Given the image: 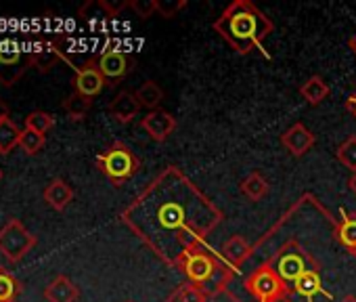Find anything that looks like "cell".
I'll use <instances>...</instances> for the list:
<instances>
[{
    "mask_svg": "<svg viewBox=\"0 0 356 302\" xmlns=\"http://www.w3.org/2000/svg\"><path fill=\"white\" fill-rule=\"evenodd\" d=\"M214 28L241 53L248 55L254 49H260V42L273 32V24L262 15L252 3L237 0L222 17L214 24Z\"/></svg>",
    "mask_w": 356,
    "mask_h": 302,
    "instance_id": "obj_1",
    "label": "cell"
},
{
    "mask_svg": "<svg viewBox=\"0 0 356 302\" xmlns=\"http://www.w3.org/2000/svg\"><path fill=\"white\" fill-rule=\"evenodd\" d=\"M97 168L115 185H124L128 179H132L138 168H140V162L138 158L132 154V149L122 143V141H115L111 143L101 156H97Z\"/></svg>",
    "mask_w": 356,
    "mask_h": 302,
    "instance_id": "obj_2",
    "label": "cell"
},
{
    "mask_svg": "<svg viewBox=\"0 0 356 302\" xmlns=\"http://www.w3.org/2000/svg\"><path fill=\"white\" fill-rule=\"evenodd\" d=\"M36 246V235L19 218H11L0 229V254L11 262H19Z\"/></svg>",
    "mask_w": 356,
    "mask_h": 302,
    "instance_id": "obj_3",
    "label": "cell"
},
{
    "mask_svg": "<svg viewBox=\"0 0 356 302\" xmlns=\"http://www.w3.org/2000/svg\"><path fill=\"white\" fill-rule=\"evenodd\" d=\"M32 67L30 53L24 55L22 47L5 40L0 42V82L5 86H15V82Z\"/></svg>",
    "mask_w": 356,
    "mask_h": 302,
    "instance_id": "obj_4",
    "label": "cell"
},
{
    "mask_svg": "<svg viewBox=\"0 0 356 302\" xmlns=\"http://www.w3.org/2000/svg\"><path fill=\"white\" fill-rule=\"evenodd\" d=\"M220 269L222 264L204 250H191L185 254V260H183V271L189 283H195L200 287H206L220 273Z\"/></svg>",
    "mask_w": 356,
    "mask_h": 302,
    "instance_id": "obj_5",
    "label": "cell"
},
{
    "mask_svg": "<svg viewBox=\"0 0 356 302\" xmlns=\"http://www.w3.org/2000/svg\"><path fill=\"white\" fill-rule=\"evenodd\" d=\"M248 289L254 298L260 302H273L281 296L287 294V285L281 281V277L275 273V269H258L250 279H248Z\"/></svg>",
    "mask_w": 356,
    "mask_h": 302,
    "instance_id": "obj_6",
    "label": "cell"
},
{
    "mask_svg": "<svg viewBox=\"0 0 356 302\" xmlns=\"http://www.w3.org/2000/svg\"><path fill=\"white\" fill-rule=\"evenodd\" d=\"M105 82H107V80H105V76L101 74V70H99V65H97L95 59L86 61L82 67H76V76H74V80H72L74 90L80 93L82 97H88V99L97 97V95L105 88Z\"/></svg>",
    "mask_w": 356,
    "mask_h": 302,
    "instance_id": "obj_7",
    "label": "cell"
},
{
    "mask_svg": "<svg viewBox=\"0 0 356 302\" xmlns=\"http://www.w3.org/2000/svg\"><path fill=\"white\" fill-rule=\"evenodd\" d=\"M140 126L143 130L157 143L170 138L176 130V118L165 111V109H153V111H147L145 118L140 120Z\"/></svg>",
    "mask_w": 356,
    "mask_h": 302,
    "instance_id": "obj_8",
    "label": "cell"
},
{
    "mask_svg": "<svg viewBox=\"0 0 356 302\" xmlns=\"http://www.w3.org/2000/svg\"><path fill=\"white\" fill-rule=\"evenodd\" d=\"M314 134L308 126H304L302 122L289 126L283 134H281V145L289 151L291 156L296 158H302L304 154H308V151L314 147Z\"/></svg>",
    "mask_w": 356,
    "mask_h": 302,
    "instance_id": "obj_9",
    "label": "cell"
},
{
    "mask_svg": "<svg viewBox=\"0 0 356 302\" xmlns=\"http://www.w3.org/2000/svg\"><path fill=\"white\" fill-rule=\"evenodd\" d=\"M97 65H99L101 74L105 76V80H122L130 72L132 61L124 51L109 49V51L101 53V57L97 59Z\"/></svg>",
    "mask_w": 356,
    "mask_h": 302,
    "instance_id": "obj_10",
    "label": "cell"
},
{
    "mask_svg": "<svg viewBox=\"0 0 356 302\" xmlns=\"http://www.w3.org/2000/svg\"><path fill=\"white\" fill-rule=\"evenodd\" d=\"M61 59H63V51L59 42H53V40L36 42L30 51V63L40 74H49Z\"/></svg>",
    "mask_w": 356,
    "mask_h": 302,
    "instance_id": "obj_11",
    "label": "cell"
},
{
    "mask_svg": "<svg viewBox=\"0 0 356 302\" xmlns=\"http://www.w3.org/2000/svg\"><path fill=\"white\" fill-rule=\"evenodd\" d=\"M187 210L181 202H168V204H159L155 208V227L165 229V231H178L187 227Z\"/></svg>",
    "mask_w": 356,
    "mask_h": 302,
    "instance_id": "obj_12",
    "label": "cell"
},
{
    "mask_svg": "<svg viewBox=\"0 0 356 302\" xmlns=\"http://www.w3.org/2000/svg\"><path fill=\"white\" fill-rule=\"evenodd\" d=\"M140 109H143V107L138 105L136 95L130 93V90L118 93V95L111 99V103H109V113H111V118H113L115 122H120V124H130V122L138 116Z\"/></svg>",
    "mask_w": 356,
    "mask_h": 302,
    "instance_id": "obj_13",
    "label": "cell"
},
{
    "mask_svg": "<svg viewBox=\"0 0 356 302\" xmlns=\"http://www.w3.org/2000/svg\"><path fill=\"white\" fill-rule=\"evenodd\" d=\"M306 271H308V269H306V260H304V256L298 254V252H283V254L277 258V262H275V273L281 277L283 283H291V285H293L296 279L302 277Z\"/></svg>",
    "mask_w": 356,
    "mask_h": 302,
    "instance_id": "obj_14",
    "label": "cell"
},
{
    "mask_svg": "<svg viewBox=\"0 0 356 302\" xmlns=\"http://www.w3.org/2000/svg\"><path fill=\"white\" fill-rule=\"evenodd\" d=\"M44 298L49 302H78L80 289H78V285L67 275H57L44 287Z\"/></svg>",
    "mask_w": 356,
    "mask_h": 302,
    "instance_id": "obj_15",
    "label": "cell"
},
{
    "mask_svg": "<svg viewBox=\"0 0 356 302\" xmlns=\"http://www.w3.org/2000/svg\"><path fill=\"white\" fill-rule=\"evenodd\" d=\"M44 200L47 204L57 210V212H63L70 202L74 200V189L63 181V179H53L47 187H44Z\"/></svg>",
    "mask_w": 356,
    "mask_h": 302,
    "instance_id": "obj_16",
    "label": "cell"
},
{
    "mask_svg": "<svg viewBox=\"0 0 356 302\" xmlns=\"http://www.w3.org/2000/svg\"><path fill=\"white\" fill-rule=\"evenodd\" d=\"M329 95H331V88H329V84L321 76H310L300 86V97L306 103H310V105H321Z\"/></svg>",
    "mask_w": 356,
    "mask_h": 302,
    "instance_id": "obj_17",
    "label": "cell"
},
{
    "mask_svg": "<svg viewBox=\"0 0 356 302\" xmlns=\"http://www.w3.org/2000/svg\"><path fill=\"white\" fill-rule=\"evenodd\" d=\"M22 138V130L17 128V124L11 120L9 113L0 116V154L7 156L19 145Z\"/></svg>",
    "mask_w": 356,
    "mask_h": 302,
    "instance_id": "obj_18",
    "label": "cell"
},
{
    "mask_svg": "<svg viewBox=\"0 0 356 302\" xmlns=\"http://www.w3.org/2000/svg\"><path fill=\"white\" fill-rule=\"evenodd\" d=\"M293 289H296L302 298H306L308 302H312V298H314L316 294H325V296H329V294L323 289L321 275H318L314 269H308L302 277H298V279H296V283H293Z\"/></svg>",
    "mask_w": 356,
    "mask_h": 302,
    "instance_id": "obj_19",
    "label": "cell"
},
{
    "mask_svg": "<svg viewBox=\"0 0 356 302\" xmlns=\"http://www.w3.org/2000/svg\"><path fill=\"white\" fill-rule=\"evenodd\" d=\"M134 95H136L138 105L145 107V109H149V111L159 109V103L163 101V88H161L157 82H153V80L143 82V84L136 88Z\"/></svg>",
    "mask_w": 356,
    "mask_h": 302,
    "instance_id": "obj_20",
    "label": "cell"
},
{
    "mask_svg": "<svg viewBox=\"0 0 356 302\" xmlns=\"http://www.w3.org/2000/svg\"><path fill=\"white\" fill-rule=\"evenodd\" d=\"M270 185L268 181L260 175V173H250L243 181H241V193L252 200V202H260L268 196Z\"/></svg>",
    "mask_w": 356,
    "mask_h": 302,
    "instance_id": "obj_21",
    "label": "cell"
},
{
    "mask_svg": "<svg viewBox=\"0 0 356 302\" xmlns=\"http://www.w3.org/2000/svg\"><path fill=\"white\" fill-rule=\"evenodd\" d=\"M250 254H252V248H250V244L245 241V237H241V235H233V237L227 239L225 246H222V256H225L231 264H241Z\"/></svg>",
    "mask_w": 356,
    "mask_h": 302,
    "instance_id": "obj_22",
    "label": "cell"
},
{
    "mask_svg": "<svg viewBox=\"0 0 356 302\" xmlns=\"http://www.w3.org/2000/svg\"><path fill=\"white\" fill-rule=\"evenodd\" d=\"M90 107H92V99H88V97H82L80 93H72L70 97H65V101H63V109H65V113L72 118V120H84L86 118V113L90 111Z\"/></svg>",
    "mask_w": 356,
    "mask_h": 302,
    "instance_id": "obj_23",
    "label": "cell"
},
{
    "mask_svg": "<svg viewBox=\"0 0 356 302\" xmlns=\"http://www.w3.org/2000/svg\"><path fill=\"white\" fill-rule=\"evenodd\" d=\"M337 239L346 250L350 252L356 250V214L343 212V218L337 225Z\"/></svg>",
    "mask_w": 356,
    "mask_h": 302,
    "instance_id": "obj_24",
    "label": "cell"
},
{
    "mask_svg": "<svg viewBox=\"0 0 356 302\" xmlns=\"http://www.w3.org/2000/svg\"><path fill=\"white\" fill-rule=\"evenodd\" d=\"M206 300H208V294L195 283L178 285L168 298V302H206Z\"/></svg>",
    "mask_w": 356,
    "mask_h": 302,
    "instance_id": "obj_25",
    "label": "cell"
},
{
    "mask_svg": "<svg viewBox=\"0 0 356 302\" xmlns=\"http://www.w3.org/2000/svg\"><path fill=\"white\" fill-rule=\"evenodd\" d=\"M44 145H47V136H44V134H40V132H36V130H32V128L22 130L19 147L26 151L28 156H36V154H40V151L44 149Z\"/></svg>",
    "mask_w": 356,
    "mask_h": 302,
    "instance_id": "obj_26",
    "label": "cell"
},
{
    "mask_svg": "<svg viewBox=\"0 0 356 302\" xmlns=\"http://www.w3.org/2000/svg\"><path fill=\"white\" fill-rule=\"evenodd\" d=\"M335 158L339 164H343L352 175L356 173V136H348L335 151Z\"/></svg>",
    "mask_w": 356,
    "mask_h": 302,
    "instance_id": "obj_27",
    "label": "cell"
},
{
    "mask_svg": "<svg viewBox=\"0 0 356 302\" xmlns=\"http://www.w3.org/2000/svg\"><path fill=\"white\" fill-rule=\"evenodd\" d=\"M19 292H22V283L11 273L0 269V302L15 300Z\"/></svg>",
    "mask_w": 356,
    "mask_h": 302,
    "instance_id": "obj_28",
    "label": "cell"
},
{
    "mask_svg": "<svg viewBox=\"0 0 356 302\" xmlns=\"http://www.w3.org/2000/svg\"><path fill=\"white\" fill-rule=\"evenodd\" d=\"M53 126H55V118L51 113H47V111H40V109L32 111L26 118V128H32V130H36L40 134H47Z\"/></svg>",
    "mask_w": 356,
    "mask_h": 302,
    "instance_id": "obj_29",
    "label": "cell"
},
{
    "mask_svg": "<svg viewBox=\"0 0 356 302\" xmlns=\"http://www.w3.org/2000/svg\"><path fill=\"white\" fill-rule=\"evenodd\" d=\"M128 7L136 13V17L149 19L157 13V0H130Z\"/></svg>",
    "mask_w": 356,
    "mask_h": 302,
    "instance_id": "obj_30",
    "label": "cell"
},
{
    "mask_svg": "<svg viewBox=\"0 0 356 302\" xmlns=\"http://www.w3.org/2000/svg\"><path fill=\"white\" fill-rule=\"evenodd\" d=\"M187 7L185 0H157V15L170 19L174 17L178 11H183Z\"/></svg>",
    "mask_w": 356,
    "mask_h": 302,
    "instance_id": "obj_31",
    "label": "cell"
},
{
    "mask_svg": "<svg viewBox=\"0 0 356 302\" xmlns=\"http://www.w3.org/2000/svg\"><path fill=\"white\" fill-rule=\"evenodd\" d=\"M346 107H348V111L356 118V90L348 97V101H346Z\"/></svg>",
    "mask_w": 356,
    "mask_h": 302,
    "instance_id": "obj_32",
    "label": "cell"
},
{
    "mask_svg": "<svg viewBox=\"0 0 356 302\" xmlns=\"http://www.w3.org/2000/svg\"><path fill=\"white\" fill-rule=\"evenodd\" d=\"M348 187H350V191H352V193L356 196V173H354V175L350 177V181H348Z\"/></svg>",
    "mask_w": 356,
    "mask_h": 302,
    "instance_id": "obj_33",
    "label": "cell"
},
{
    "mask_svg": "<svg viewBox=\"0 0 356 302\" xmlns=\"http://www.w3.org/2000/svg\"><path fill=\"white\" fill-rule=\"evenodd\" d=\"M5 113H9V109H7V105L0 101V116H5Z\"/></svg>",
    "mask_w": 356,
    "mask_h": 302,
    "instance_id": "obj_34",
    "label": "cell"
},
{
    "mask_svg": "<svg viewBox=\"0 0 356 302\" xmlns=\"http://www.w3.org/2000/svg\"><path fill=\"white\" fill-rule=\"evenodd\" d=\"M273 302H291V300H289L287 294H285V296H281V298H277V300H273Z\"/></svg>",
    "mask_w": 356,
    "mask_h": 302,
    "instance_id": "obj_35",
    "label": "cell"
},
{
    "mask_svg": "<svg viewBox=\"0 0 356 302\" xmlns=\"http://www.w3.org/2000/svg\"><path fill=\"white\" fill-rule=\"evenodd\" d=\"M350 49H352V51L356 53V34H354V38L350 40Z\"/></svg>",
    "mask_w": 356,
    "mask_h": 302,
    "instance_id": "obj_36",
    "label": "cell"
},
{
    "mask_svg": "<svg viewBox=\"0 0 356 302\" xmlns=\"http://www.w3.org/2000/svg\"><path fill=\"white\" fill-rule=\"evenodd\" d=\"M341 302H356V298H354V296H346V298H343Z\"/></svg>",
    "mask_w": 356,
    "mask_h": 302,
    "instance_id": "obj_37",
    "label": "cell"
},
{
    "mask_svg": "<svg viewBox=\"0 0 356 302\" xmlns=\"http://www.w3.org/2000/svg\"><path fill=\"white\" fill-rule=\"evenodd\" d=\"M0 179H3V170H0Z\"/></svg>",
    "mask_w": 356,
    "mask_h": 302,
    "instance_id": "obj_38",
    "label": "cell"
},
{
    "mask_svg": "<svg viewBox=\"0 0 356 302\" xmlns=\"http://www.w3.org/2000/svg\"><path fill=\"white\" fill-rule=\"evenodd\" d=\"M352 254H354V256H356V250H354V252H352Z\"/></svg>",
    "mask_w": 356,
    "mask_h": 302,
    "instance_id": "obj_39",
    "label": "cell"
},
{
    "mask_svg": "<svg viewBox=\"0 0 356 302\" xmlns=\"http://www.w3.org/2000/svg\"><path fill=\"white\" fill-rule=\"evenodd\" d=\"M7 302H15V300H7Z\"/></svg>",
    "mask_w": 356,
    "mask_h": 302,
    "instance_id": "obj_40",
    "label": "cell"
}]
</instances>
